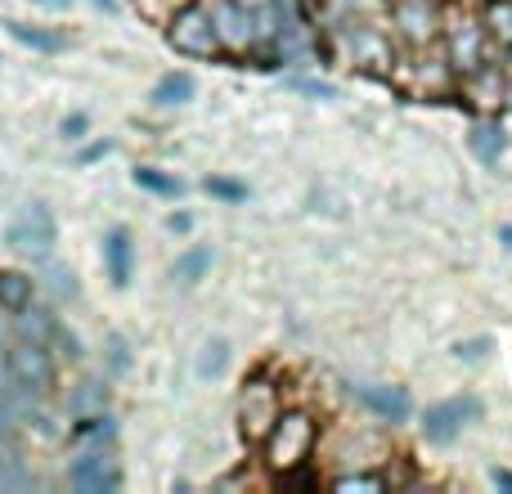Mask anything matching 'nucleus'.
<instances>
[{
    "label": "nucleus",
    "instance_id": "c85d7f7f",
    "mask_svg": "<svg viewBox=\"0 0 512 494\" xmlns=\"http://www.w3.org/2000/svg\"><path fill=\"white\" fill-rule=\"evenodd\" d=\"M292 90H301V95H315V99H337V90L328 86V81H315V77H292Z\"/></svg>",
    "mask_w": 512,
    "mask_h": 494
},
{
    "label": "nucleus",
    "instance_id": "6ab92c4d",
    "mask_svg": "<svg viewBox=\"0 0 512 494\" xmlns=\"http://www.w3.org/2000/svg\"><path fill=\"white\" fill-rule=\"evenodd\" d=\"M194 95H198V81L189 77V72H167V77H158V86H153V104H162V108H180Z\"/></svg>",
    "mask_w": 512,
    "mask_h": 494
},
{
    "label": "nucleus",
    "instance_id": "ea45409f",
    "mask_svg": "<svg viewBox=\"0 0 512 494\" xmlns=\"http://www.w3.org/2000/svg\"><path fill=\"white\" fill-rule=\"evenodd\" d=\"M499 239H504V243L512 247V225H499Z\"/></svg>",
    "mask_w": 512,
    "mask_h": 494
},
{
    "label": "nucleus",
    "instance_id": "f257e3e1",
    "mask_svg": "<svg viewBox=\"0 0 512 494\" xmlns=\"http://www.w3.org/2000/svg\"><path fill=\"white\" fill-rule=\"evenodd\" d=\"M450 59V68L459 77H472L477 68H486L490 59V32L481 23V9H472L468 0H454L445 5V18H441V41H436Z\"/></svg>",
    "mask_w": 512,
    "mask_h": 494
},
{
    "label": "nucleus",
    "instance_id": "39448f33",
    "mask_svg": "<svg viewBox=\"0 0 512 494\" xmlns=\"http://www.w3.org/2000/svg\"><path fill=\"white\" fill-rule=\"evenodd\" d=\"M283 414V400H279V387L270 378H248L239 391V432L248 445H261L270 436V427L279 423Z\"/></svg>",
    "mask_w": 512,
    "mask_h": 494
},
{
    "label": "nucleus",
    "instance_id": "a211bd4d",
    "mask_svg": "<svg viewBox=\"0 0 512 494\" xmlns=\"http://www.w3.org/2000/svg\"><path fill=\"white\" fill-rule=\"evenodd\" d=\"M54 328H59V315H50V310H41V306H23L18 310V319H14V333L23 337V342H45L50 346Z\"/></svg>",
    "mask_w": 512,
    "mask_h": 494
},
{
    "label": "nucleus",
    "instance_id": "4468645a",
    "mask_svg": "<svg viewBox=\"0 0 512 494\" xmlns=\"http://www.w3.org/2000/svg\"><path fill=\"white\" fill-rule=\"evenodd\" d=\"M468 149H472V158H477L481 167H499V162H504V153H508L504 126H499V122H477V126H472Z\"/></svg>",
    "mask_w": 512,
    "mask_h": 494
},
{
    "label": "nucleus",
    "instance_id": "412c9836",
    "mask_svg": "<svg viewBox=\"0 0 512 494\" xmlns=\"http://www.w3.org/2000/svg\"><path fill=\"white\" fill-rule=\"evenodd\" d=\"M481 23H486L490 41H495L499 50H512V0H486Z\"/></svg>",
    "mask_w": 512,
    "mask_h": 494
},
{
    "label": "nucleus",
    "instance_id": "9b49d317",
    "mask_svg": "<svg viewBox=\"0 0 512 494\" xmlns=\"http://www.w3.org/2000/svg\"><path fill=\"white\" fill-rule=\"evenodd\" d=\"M400 81H405L409 90H418V95H445L454 81V68H450V59H445V50L427 45V50H418V59L409 63V72H400Z\"/></svg>",
    "mask_w": 512,
    "mask_h": 494
},
{
    "label": "nucleus",
    "instance_id": "a19ab883",
    "mask_svg": "<svg viewBox=\"0 0 512 494\" xmlns=\"http://www.w3.org/2000/svg\"><path fill=\"white\" fill-rule=\"evenodd\" d=\"M5 333H9V324H5V315H0V342H5Z\"/></svg>",
    "mask_w": 512,
    "mask_h": 494
},
{
    "label": "nucleus",
    "instance_id": "cd10ccee",
    "mask_svg": "<svg viewBox=\"0 0 512 494\" xmlns=\"http://www.w3.org/2000/svg\"><path fill=\"white\" fill-rule=\"evenodd\" d=\"M86 131H90V117H86V113L63 117V126H59V135H63L68 144H81V140H86Z\"/></svg>",
    "mask_w": 512,
    "mask_h": 494
},
{
    "label": "nucleus",
    "instance_id": "f8f14e48",
    "mask_svg": "<svg viewBox=\"0 0 512 494\" xmlns=\"http://www.w3.org/2000/svg\"><path fill=\"white\" fill-rule=\"evenodd\" d=\"M346 50H351V63H360L364 72H396V50L373 27H346Z\"/></svg>",
    "mask_w": 512,
    "mask_h": 494
},
{
    "label": "nucleus",
    "instance_id": "2eb2a0df",
    "mask_svg": "<svg viewBox=\"0 0 512 494\" xmlns=\"http://www.w3.org/2000/svg\"><path fill=\"white\" fill-rule=\"evenodd\" d=\"M360 400L387 423H400L409 418V391L405 387H360Z\"/></svg>",
    "mask_w": 512,
    "mask_h": 494
},
{
    "label": "nucleus",
    "instance_id": "2f4dec72",
    "mask_svg": "<svg viewBox=\"0 0 512 494\" xmlns=\"http://www.w3.org/2000/svg\"><path fill=\"white\" fill-rule=\"evenodd\" d=\"M108 364H113L117 373L131 364V355H126V342H122V337H108Z\"/></svg>",
    "mask_w": 512,
    "mask_h": 494
},
{
    "label": "nucleus",
    "instance_id": "5701e85b",
    "mask_svg": "<svg viewBox=\"0 0 512 494\" xmlns=\"http://www.w3.org/2000/svg\"><path fill=\"white\" fill-rule=\"evenodd\" d=\"M131 180L140 189H149V194H158V198H180L185 194V185H180L176 176H167V171H158V167H135Z\"/></svg>",
    "mask_w": 512,
    "mask_h": 494
},
{
    "label": "nucleus",
    "instance_id": "c9c22d12",
    "mask_svg": "<svg viewBox=\"0 0 512 494\" xmlns=\"http://www.w3.org/2000/svg\"><path fill=\"white\" fill-rule=\"evenodd\" d=\"M490 481H495L499 490H508V494H512V472H508V468H495V472H490Z\"/></svg>",
    "mask_w": 512,
    "mask_h": 494
},
{
    "label": "nucleus",
    "instance_id": "423d86ee",
    "mask_svg": "<svg viewBox=\"0 0 512 494\" xmlns=\"http://www.w3.org/2000/svg\"><path fill=\"white\" fill-rule=\"evenodd\" d=\"M5 360H9V373H14V387L23 391V396H32V400L50 396V387H54L50 346L45 342H23V337H18V342L5 351Z\"/></svg>",
    "mask_w": 512,
    "mask_h": 494
},
{
    "label": "nucleus",
    "instance_id": "58836bf2",
    "mask_svg": "<svg viewBox=\"0 0 512 494\" xmlns=\"http://www.w3.org/2000/svg\"><path fill=\"white\" fill-rule=\"evenodd\" d=\"M95 9H104V14H117V0H95Z\"/></svg>",
    "mask_w": 512,
    "mask_h": 494
},
{
    "label": "nucleus",
    "instance_id": "a878e982",
    "mask_svg": "<svg viewBox=\"0 0 512 494\" xmlns=\"http://www.w3.org/2000/svg\"><path fill=\"white\" fill-rule=\"evenodd\" d=\"M333 490H337V494H351V490H369V494H378V490H387V477H382V472H355V477H333Z\"/></svg>",
    "mask_w": 512,
    "mask_h": 494
},
{
    "label": "nucleus",
    "instance_id": "473e14b6",
    "mask_svg": "<svg viewBox=\"0 0 512 494\" xmlns=\"http://www.w3.org/2000/svg\"><path fill=\"white\" fill-rule=\"evenodd\" d=\"M486 351H490L486 337H481V342H459V346H454V355H459V360H481Z\"/></svg>",
    "mask_w": 512,
    "mask_h": 494
},
{
    "label": "nucleus",
    "instance_id": "ddd939ff",
    "mask_svg": "<svg viewBox=\"0 0 512 494\" xmlns=\"http://www.w3.org/2000/svg\"><path fill=\"white\" fill-rule=\"evenodd\" d=\"M104 265H108V279L113 288H126L135 274V243L126 230H108L104 234Z\"/></svg>",
    "mask_w": 512,
    "mask_h": 494
},
{
    "label": "nucleus",
    "instance_id": "6e6552de",
    "mask_svg": "<svg viewBox=\"0 0 512 494\" xmlns=\"http://www.w3.org/2000/svg\"><path fill=\"white\" fill-rule=\"evenodd\" d=\"M477 418H481L477 396H445V400H436V405L423 409V436L436 445H450L454 436H459L468 423H477Z\"/></svg>",
    "mask_w": 512,
    "mask_h": 494
},
{
    "label": "nucleus",
    "instance_id": "dca6fc26",
    "mask_svg": "<svg viewBox=\"0 0 512 494\" xmlns=\"http://www.w3.org/2000/svg\"><path fill=\"white\" fill-rule=\"evenodd\" d=\"M212 261H216V252L207 243H198V247H189V252L176 256V265H171V279H176L180 288H194V283L203 279L207 270H212Z\"/></svg>",
    "mask_w": 512,
    "mask_h": 494
},
{
    "label": "nucleus",
    "instance_id": "7c9ffc66",
    "mask_svg": "<svg viewBox=\"0 0 512 494\" xmlns=\"http://www.w3.org/2000/svg\"><path fill=\"white\" fill-rule=\"evenodd\" d=\"M108 153H113V140H95V144H86V149L77 153V162H81V167H90V162L108 158Z\"/></svg>",
    "mask_w": 512,
    "mask_h": 494
},
{
    "label": "nucleus",
    "instance_id": "e433bc0d",
    "mask_svg": "<svg viewBox=\"0 0 512 494\" xmlns=\"http://www.w3.org/2000/svg\"><path fill=\"white\" fill-rule=\"evenodd\" d=\"M234 5H243V9H252V14H256V9H265V5H274V0H234Z\"/></svg>",
    "mask_w": 512,
    "mask_h": 494
},
{
    "label": "nucleus",
    "instance_id": "f03ea898",
    "mask_svg": "<svg viewBox=\"0 0 512 494\" xmlns=\"http://www.w3.org/2000/svg\"><path fill=\"white\" fill-rule=\"evenodd\" d=\"M315 445H319V423L310 409H283L279 423L270 427V436L261 441L265 450V468L274 477H292L297 468H306L315 459Z\"/></svg>",
    "mask_w": 512,
    "mask_h": 494
},
{
    "label": "nucleus",
    "instance_id": "72a5a7b5",
    "mask_svg": "<svg viewBox=\"0 0 512 494\" xmlns=\"http://www.w3.org/2000/svg\"><path fill=\"white\" fill-rule=\"evenodd\" d=\"M9 396H14V373H9V360L0 355V405H5Z\"/></svg>",
    "mask_w": 512,
    "mask_h": 494
},
{
    "label": "nucleus",
    "instance_id": "aec40b11",
    "mask_svg": "<svg viewBox=\"0 0 512 494\" xmlns=\"http://www.w3.org/2000/svg\"><path fill=\"white\" fill-rule=\"evenodd\" d=\"M468 95L477 99V104H499V99H508V77L504 72H495V63H486V68H477L468 77Z\"/></svg>",
    "mask_w": 512,
    "mask_h": 494
},
{
    "label": "nucleus",
    "instance_id": "7ed1b4c3",
    "mask_svg": "<svg viewBox=\"0 0 512 494\" xmlns=\"http://www.w3.org/2000/svg\"><path fill=\"white\" fill-rule=\"evenodd\" d=\"M167 45L176 54H189V59H216V54H225L216 23H212V9L203 0H185L180 9L167 14Z\"/></svg>",
    "mask_w": 512,
    "mask_h": 494
},
{
    "label": "nucleus",
    "instance_id": "1a4fd4ad",
    "mask_svg": "<svg viewBox=\"0 0 512 494\" xmlns=\"http://www.w3.org/2000/svg\"><path fill=\"white\" fill-rule=\"evenodd\" d=\"M68 486L77 494H113L117 486H122V468H117L113 454L86 450V454H77V459H72Z\"/></svg>",
    "mask_w": 512,
    "mask_h": 494
},
{
    "label": "nucleus",
    "instance_id": "393cba45",
    "mask_svg": "<svg viewBox=\"0 0 512 494\" xmlns=\"http://www.w3.org/2000/svg\"><path fill=\"white\" fill-rule=\"evenodd\" d=\"M207 194L221 198V203H248V185L243 180H230V176H207Z\"/></svg>",
    "mask_w": 512,
    "mask_h": 494
},
{
    "label": "nucleus",
    "instance_id": "37998d69",
    "mask_svg": "<svg viewBox=\"0 0 512 494\" xmlns=\"http://www.w3.org/2000/svg\"><path fill=\"white\" fill-rule=\"evenodd\" d=\"M508 104H512V81H508Z\"/></svg>",
    "mask_w": 512,
    "mask_h": 494
},
{
    "label": "nucleus",
    "instance_id": "0eeeda50",
    "mask_svg": "<svg viewBox=\"0 0 512 494\" xmlns=\"http://www.w3.org/2000/svg\"><path fill=\"white\" fill-rule=\"evenodd\" d=\"M441 18H445L441 0H391V23H396L400 41L409 50H427V45L441 41Z\"/></svg>",
    "mask_w": 512,
    "mask_h": 494
},
{
    "label": "nucleus",
    "instance_id": "f704fd0d",
    "mask_svg": "<svg viewBox=\"0 0 512 494\" xmlns=\"http://www.w3.org/2000/svg\"><path fill=\"white\" fill-rule=\"evenodd\" d=\"M171 230H176V234H189V230H194V216L176 212V216H171Z\"/></svg>",
    "mask_w": 512,
    "mask_h": 494
},
{
    "label": "nucleus",
    "instance_id": "4c0bfd02",
    "mask_svg": "<svg viewBox=\"0 0 512 494\" xmlns=\"http://www.w3.org/2000/svg\"><path fill=\"white\" fill-rule=\"evenodd\" d=\"M36 5H45V9H68L72 0H36Z\"/></svg>",
    "mask_w": 512,
    "mask_h": 494
},
{
    "label": "nucleus",
    "instance_id": "b1692460",
    "mask_svg": "<svg viewBox=\"0 0 512 494\" xmlns=\"http://www.w3.org/2000/svg\"><path fill=\"white\" fill-rule=\"evenodd\" d=\"M225 369H230V342L212 337V342L203 346V355H198V378H221Z\"/></svg>",
    "mask_w": 512,
    "mask_h": 494
},
{
    "label": "nucleus",
    "instance_id": "20e7f679",
    "mask_svg": "<svg viewBox=\"0 0 512 494\" xmlns=\"http://www.w3.org/2000/svg\"><path fill=\"white\" fill-rule=\"evenodd\" d=\"M9 247H14L23 261H50L54 243H59V225H54V212L45 203H27L18 207V216L9 221Z\"/></svg>",
    "mask_w": 512,
    "mask_h": 494
},
{
    "label": "nucleus",
    "instance_id": "9d476101",
    "mask_svg": "<svg viewBox=\"0 0 512 494\" xmlns=\"http://www.w3.org/2000/svg\"><path fill=\"white\" fill-rule=\"evenodd\" d=\"M212 23L216 36H221V50L225 54H248L256 45V14L234 0H216L212 5Z\"/></svg>",
    "mask_w": 512,
    "mask_h": 494
},
{
    "label": "nucleus",
    "instance_id": "4be33fe9",
    "mask_svg": "<svg viewBox=\"0 0 512 494\" xmlns=\"http://www.w3.org/2000/svg\"><path fill=\"white\" fill-rule=\"evenodd\" d=\"M5 27L14 41H23V45H32V50H45V54H59L63 45H68V36L63 32H45V27H27V23H14V18H5Z\"/></svg>",
    "mask_w": 512,
    "mask_h": 494
},
{
    "label": "nucleus",
    "instance_id": "c756f323",
    "mask_svg": "<svg viewBox=\"0 0 512 494\" xmlns=\"http://www.w3.org/2000/svg\"><path fill=\"white\" fill-rule=\"evenodd\" d=\"M50 288H54V297H77V279H72V270H50Z\"/></svg>",
    "mask_w": 512,
    "mask_h": 494
},
{
    "label": "nucleus",
    "instance_id": "f3484780",
    "mask_svg": "<svg viewBox=\"0 0 512 494\" xmlns=\"http://www.w3.org/2000/svg\"><path fill=\"white\" fill-rule=\"evenodd\" d=\"M32 292H36V279L23 270H0V310L18 315L23 306H32Z\"/></svg>",
    "mask_w": 512,
    "mask_h": 494
},
{
    "label": "nucleus",
    "instance_id": "bb28decb",
    "mask_svg": "<svg viewBox=\"0 0 512 494\" xmlns=\"http://www.w3.org/2000/svg\"><path fill=\"white\" fill-rule=\"evenodd\" d=\"M72 436H77V441H108V436H113V418H104V414H86V418H77Z\"/></svg>",
    "mask_w": 512,
    "mask_h": 494
},
{
    "label": "nucleus",
    "instance_id": "79ce46f5",
    "mask_svg": "<svg viewBox=\"0 0 512 494\" xmlns=\"http://www.w3.org/2000/svg\"><path fill=\"white\" fill-rule=\"evenodd\" d=\"M162 5H171V9H180V5H185V0H162Z\"/></svg>",
    "mask_w": 512,
    "mask_h": 494
}]
</instances>
